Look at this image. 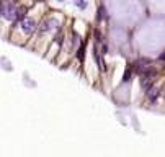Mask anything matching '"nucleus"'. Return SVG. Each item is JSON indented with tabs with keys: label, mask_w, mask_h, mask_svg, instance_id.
I'll use <instances>...</instances> for the list:
<instances>
[{
	"label": "nucleus",
	"mask_w": 165,
	"mask_h": 157,
	"mask_svg": "<svg viewBox=\"0 0 165 157\" xmlns=\"http://www.w3.org/2000/svg\"><path fill=\"white\" fill-rule=\"evenodd\" d=\"M131 80V71H126L123 75V82H129Z\"/></svg>",
	"instance_id": "obj_9"
},
{
	"label": "nucleus",
	"mask_w": 165,
	"mask_h": 157,
	"mask_svg": "<svg viewBox=\"0 0 165 157\" xmlns=\"http://www.w3.org/2000/svg\"><path fill=\"white\" fill-rule=\"evenodd\" d=\"M3 16H5L7 20H13V18H15V7L12 5V3L5 7V10H3Z\"/></svg>",
	"instance_id": "obj_2"
},
{
	"label": "nucleus",
	"mask_w": 165,
	"mask_h": 157,
	"mask_svg": "<svg viewBox=\"0 0 165 157\" xmlns=\"http://www.w3.org/2000/svg\"><path fill=\"white\" fill-rule=\"evenodd\" d=\"M74 3L77 8H80V10H85L87 7H88V0H74Z\"/></svg>",
	"instance_id": "obj_5"
},
{
	"label": "nucleus",
	"mask_w": 165,
	"mask_h": 157,
	"mask_svg": "<svg viewBox=\"0 0 165 157\" xmlns=\"http://www.w3.org/2000/svg\"><path fill=\"white\" fill-rule=\"evenodd\" d=\"M59 2H65V0H59Z\"/></svg>",
	"instance_id": "obj_13"
},
{
	"label": "nucleus",
	"mask_w": 165,
	"mask_h": 157,
	"mask_svg": "<svg viewBox=\"0 0 165 157\" xmlns=\"http://www.w3.org/2000/svg\"><path fill=\"white\" fill-rule=\"evenodd\" d=\"M51 25H59V21H57V20H46V21H43V25H41V33L49 31L51 28H52Z\"/></svg>",
	"instance_id": "obj_3"
},
{
	"label": "nucleus",
	"mask_w": 165,
	"mask_h": 157,
	"mask_svg": "<svg viewBox=\"0 0 165 157\" xmlns=\"http://www.w3.org/2000/svg\"><path fill=\"white\" fill-rule=\"evenodd\" d=\"M39 2H46V0H39Z\"/></svg>",
	"instance_id": "obj_12"
},
{
	"label": "nucleus",
	"mask_w": 165,
	"mask_h": 157,
	"mask_svg": "<svg viewBox=\"0 0 165 157\" xmlns=\"http://www.w3.org/2000/svg\"><path fill=\"white\" fill-rule=\"evenodd\" d=\"M106 16V10L105 7H100V10H98V15H96V20H103Z\"/></svg>",
	"instance_id": "obj_7"
},
{
	"label": "nucleus",
	"mask_w": 165,
	"mask_h": 157,
	"mask_svg": "<svg viewBox=\"0 0 165 157\" xmlns=\"http://www.w3.org/2000/svg\"><path fill=\"white\" fill-rule=\"evenodd\" d=\"M21 30H23V33H26V35H31V33L36 30L35 20H31V18H25V20H21Z\"/></svg>",
	"instance_id": "obj_1"
},
{
	"label": "nucleus",
	"mask_w": 165,
	"mask_h": 157,
	"mask_svg": "<svg viewBox=\"0 0 165 157\" xmlns=\"http://www.w3.org/2000/svg\"><path fill=\"white\" fill-rule=\"evenodd\" d=\"M3 10H5V7H3L2 2H0V16H3Z\"/></svg>",
	"instance_id": "obj_10"
},
{
	"label": "nucleus",
	"mask_w": 165,
	"mask_h": 157,
	"mask_svg": "<svg viewBox=\"0 0 165 157\" xmlns=\"http://www.w3.org/2000/svg\"><path fill=\"white\" fill-rule=\"evenodd\" d=\"M160 59H162V61H165V52L162 54V56H160Z\"/></svg>",
	"instance_id": "obj_11"
},
{
	"label": "nucleus",
	"mask_w": 165,
	"mask_h": 157,
	"mask_svg": "<svg viewBox=\"0 0 165 157\" xmlns=\"http://www.w3.org/2000/svg\"><path fill=\"white\" fill-rule=\"evenodd\" d=\"M25 15H26V8L25 7H20V8H15V18L16 20H25Z\"/></svg>",
	"instance_id": "obj_4"
},
{
	"label": "nucleus",
	"mask_w": 165,
	"mask_h": 157,
	"mask_svg": "<svg viewBox=\"0 0 165 157\" xmlns=\"http://www.w3.org/2000/svg\"><path fill=\"white\" fill-rule=\"evenodd\" d=\"M159 97V90H152V93H149V98L150 101H155V98Z\"/></svg>",
	"instance_id": "obj_8"
},
{
	"label": "nucleus",
	"mask_w": 165,
	"mask_h": 157,
	"mask_svg": "<svg viewBox=\"0 0 165 157\" xmlns=\"http://www.w3.org/2000/svg\"><path fill=\"white\" fill-rule=\"evenodd\" d=\"M54 43L60 46L62 43H64V35H62V33H57V35L54 36Z\"/></svg>",
	"instance_id": "obj_6"
}]
</instances>
